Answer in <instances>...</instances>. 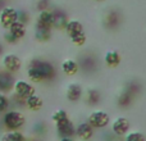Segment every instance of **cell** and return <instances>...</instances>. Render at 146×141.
<instances>
[{
  "label": "cell",
  "instance_id": "44dd1931",
  "mask_svg": "<svg viewBox=\"0 0 146 141\" xmlns=\"http://www.w3.org/2000/svg\"><path fill=\"white\" fill-rule=\"evenodd\" d=\"M26 136L21 131H5L0 136V141H25Z\"/></svg>",
  "mask_w": 146,
  "mask_h": 141
},
{
  "label": "cell",
  "instance_id": "8992f818",
  "mask_svg": "<svg viewBox=\"0 0 146 141\" xmlns=\"http://www.w3.org/2000/svg\"><path fill=\"white\" fill-rule=\"evenodd\" d=\"M129 128H131V123L126 117H117L111 122V134L117 137H123L129 131Z\"/></svg>",
  "mask_w": 146,
  "mask_h": 141
},
{
  "label": "cell",
  "instance_id": "83f0119b",
  "mask_svg": "<svg viewBox=\"0 0 146 141\" xmlns=\"http://www.w3.org/2000/svg\"><path fill=\"white\" fill-rule=\"evenodd\" d=\"M86 40H87V37H86V33H80V35L77 36H73V37H71V43L74 44L76 46H82L85 45Z\"/></svg>",
  "mask_w": 146,
  "mask_h": 141
},
{
  "label": "cell",
  "instance_id": "8fae6325",
  "mask_svg": "<svg viewBox=\"0 0 146 141\" xmlns=\"http://www.w3.org/2000/svg\"><path fill=\"white\" fill-rule=\"evenodd\" d=\"M14 76L13 73L8 72L5 69H0V92L7 94L10 90H13V85H14Z\"/></svg>",
  "mask_w": 146,
  "mask_h": 141
},
{
  "label": "cell",
  "instance_id": "6da1fadb",
  "mask_svg": "<svg viewBox=\"0 0 146 141\" xmlns=\"http://www.w3.org/2000/svg\"><path fill=\"white\" fill-rule=\"evenodd\" d=\"M27 77L30 78L31 82L33 83H41L53 81L56 77V69L51 62L46 59H38L33 58L30 61L27 67Z\"/></svg>",
  "mask_w": 146,
  "mask_h": 141
},
{
  "label": "cell",
  "instance_id": "d6a6232c",
  "mask_svg": "<svg viewBox=\"0 0 146 141\" xmlns=\"http://www.w3.org/2000/svg\"><path fill=\"white\" fill-rule=\"evenodd\" d=\"M25 141H36V140H33V139H26Z\"/></svg>",
  "mask_w": 146,
  "mask_h": 141
},
{
  "label": "cell",
  "instance_id": "4316f807",
  "mask_svg": "<svg viewBox=\"0 0 146 141\" xmlns=\"http://www.w3.org/2000/svg\"><path fill=\"white\" fill-rule=\"evenodd\" d=\"M9 100H10V106H14V108H23V106H26L25 99L19 98V96L15 95L14 92H13L12 98H9Z\"/></svg>",
  "mask_w": 146,
  "mask_h": 141
},
{
  "label": "cell",
  "instance_id": "9c48e42d",
  "mask_svg": "<svg viewBox=\"0 0 146 141\" xmlns=\"http://www.w3.org/2000/svg\"><path fill=\"white\" fill-rule=\"evenodd\" d=\"M55 128H56V134H58V136L60 137V139L62 137H74L76 126L72 122L71 118H68L64 122H60V123L55 124Z\"/></svg>",
  "mask_w": 146,
  "mask_h": 141
},
{
  "label": "cell",
  "instance_id": "4dcf8cb0",
  "mask_svg": "<svg viewBox=\"0 0 146 141\" xmlns=\"http://www.w3.org/2000/svg\"><path fill=\"white\" fill-rule=\"evenodd\" d=\"M59 141H76L73 137H62V139H59Z\"/></svg>",
  "mask_w": 146,
  "mask_h": 141
},
{
  "label": "cell",
  "instance_id": "ba28073f",
  "mask_svg": "<svg viewBox=\"0 0 146 141\" xmlns=\"http://www.w3.org/2000/svg\"><path fill=\"white\" fill-rule=\"evenodd\" d=\"M95 135V130L87 123V121L80 122L76 126L74 130V136L80 141H90Z\"/></svg>",
  "mask_w": 146,
  "mask_h": 141
},
{
  "label": "cell",
  "instance_id": "4fadbf2b",
  "mask_svg": "<svg viewBox=\"0 0 146 141\" xmlns=\"http://www.w3.org/2000/svg\"><path fill=\"white\" fill-rule=\"evenodd\" d=\"M64 30H66L67 35L69 36V39L73 37V36H77V35H80V33L85 32V31H83V25L80 22V21H77V19L68 21V22L66 23Z\"/></svg>",
  "mask_w": 146,
  "mask_h": 141
},
{
  "label": "cell",
  "instance_id": "5b68a950",
  "mask_svg": "<svg viewBox=\"0 0 146 141\" xmlns=\"http://www.w3.org/2000/svg\"><path fill=\"white\" fill-rule=\"evenodd\" d=\"M3 62V67H4L5 70L10 73H17L19 72L21 68H22V61L21 58L17 55V54H13V53H9V54H5L1 59Z\"/></svg>",
  "mask_w": 146,
  "mask_h": 141
},
{
  "label": "cell",
  "instance_id": "9a60e30c",
  "mask_svg": "<svg viewBox=\"0 0 146 141\" xmlns=\"http://www.w3.org/2000/svg\"><path fill=\"white\" fill-rule=\"evenodd\" d=\"M25 104L26 108H28L31 112H38L44 106V100L40 95L33 94V95L28 96L27 99H25Z\"/></svg>",
  "mask_w": 146,
  "mask_h": 141
},
{
  "label": "cell",
  "instance_id": "cb8c5ba5",
  "mask_svg": "<svg viewBox=\"0 0 146 141\" xmlns=\"http://www.w3.org/2000/svg\"><path fill=\"white\" fill-rule=\"evenodd\" d=\"M123 137V141H145V135L140 131H128Z\"/></svg>",
  "mask_w": 146,
  "mask_h": 141
},
{
  "label": "cell",
  "instance_id": "e575fe53",
  "mask_svg": "<svg viewBox=\"0 0 146 141\" xmlns=\"http://www.w3.org/2000/svg\"><path fill=\"white\" fill-rule=\"evenodd\" d=\"M0 1H5V0H0Z\"/></svg>",
  "mask_w": 146,
  "mask_h": 141
},
{
  "label": "cell",
  "instance_id": "1f68e13d",
  "mask_svg": "<svg viewBox=\"0 0 146 141\" xmlns=\"http://www.w3.org/2000/svg\"><path fill=\"white\" fill-rule=\"evenodd\" d=\"M1 54H3V45L0 44V55H1Z\"/></svg>",
  "mask_w": 146,
  "mask_h": 141
},
{
  "label": "cell",
  "instance_id": "d4e9b609",
  "mask_svg": "<svg viewBox=\"0 0 146 141\" xmlns=\"http://www.w3.org/2000/svg\"><path fill=\"white\" fill-rule=\"evenodd\" d=\"M118 19H119V17L115 13V10H110L105 17V23L109 27L113 28V27H115V26H118Z\"/></svg>",
  "mask_w": 146,
  "mask_h": 141
},
{
  "label": "cell",
  "instance_id": "277c9868",
  "mask_svg": "<svg viewBox=\"0 0 146 141\" xmlns=\"http://www.w3.org/2000/svg\"><path fill=\"white\" fill-rule=\"evenodd\" d=\"M13 90H14V94L18 95L22 99H27L28 96L36 94V87L32 85L31 82L25 80H17L14 81V85H13Z\"/></svg>",
  "mask_w": 146,
  "mask_h": 141
},
{
  "label": "cell",
  "instance_id": "7402d4cb",
  "mask_svg": "<svg viewBox=\"0 0 146 141\" xmlns=\"http://www.w3.org/2000/svg\"><path fill=\"white\" fill-rule=\"evenodd\" d=\"M132 101H133V96H132L131 94L127 92L126 90H124L123 92L118 96V99H117V104H118L121 108H127V106H129L132 104Z\"/></svg>",
  "mask_w": 146,
  "mask_h": 141
},
{
  "label": "cell",
  "instance_id": "484cf974",
  "mask_svg": "<svg viewBox=\"0 0 146 141\" xmlns=\"http://www.w3.org/2000/svg\"><path fill=\"white\" fill-rule=\"evenodd\" d=\"M10 108V100H9V96L7 94H3L0 92V113H5L7 110H9Z\"/></svg>",
  "mask_w": 146,
  "mask_h": 141
},
{
  "label": "cell",
  "instance_id": "ac0fdd59",
  "mask_svg": "<svg viewBox=\"0 0 146 141\" xmlns=\"http://www.w3.org/2000/svg\"><path fill=\"white\" fill-rule=\"evenodd\" d=\"M36 22L40 23L42 26H46V27H50L53 28L54 27V15H53V12L49 9L46 10H41L38 13V17L36 19Z\"/></svg>",
  "mask_w": 146,
  "mask_h": 141
},
{
  "label": "cell",
  "instance_id": "f546056e",
  "mask_svg": "<svg viewBox=\"0 0 146 141\" xmlns=\"http://www.w3.org/2000/svg\"><path fill=\"white\" fill-rule=\"evenodd\" d=\"M37 8L41 10H46L49 8V0H40V1L37 3Z\"/></svg>",
  "mask_w": 146,
  "mask_h": 141
},
{
  "label": "cell",
  "instance_id": "2e32d148",
  "mask_svg": "<svg viewBox=\"0 0 146 141\" xmlns=\"http://www.w3.org/2000/svg\"><path fill=\"white\" fill-rule=\"evenodd\" d=\"M7 31L13 36V37L17 39V40L19 41V40H22V39L26 36V33H27V27H26V25H23V23L15 21V22L13 23Z\"/></svg>",
  "mask_w": 146,
  "mask_h": 141
},
{
  "label": "cell",
  "instance_id": "836d02e7",
  "mask_svg": "<svg viewBox=\"0 0 146 141\" xmlns=\"http://www.w3.org/2000/svg\"><path fill=\"white\" fill-rule=\"evenodd\" d=\"M98 1H104V0H98Z\"/></svg>",
  "mask_w": 146,
  "mask_h": 141
},
{
  "label": "cell",
  "instance_id": "f1b7e54d",
  "mask_svg": "<svg viewBox=\"0 0 146 141\" xmlns=\"http://www.w3.org/2000/svg\"><path fill=\"white\" fill-rule=\"evenodd\" d=\"M4 41H5V43H8V44H10V45H12V44H17V43H18L17 39L13 37V36L10 35L8 31L4 33Z\"/></svg>",
  "mask_w": 146,
  "mask_h": 141
},
{
  "label": "cell",
  "instance_id": "3957f363",
  "mask_svg": "<svg viewBox=\"0 0 146 141\" xmlns=\"http://www.w3.org/2000/svg\"><path fill=\"white\" fill-rule=\"evenodd\" d=\"M87 123L92 127L94 130H101L105 128L110 123V116L105 110H92L87 117Z\"/></svg>",
  "mask_w": 146,
  "mask_h": 141
},
{
  "label": "cell",
  "instance_id": "ffe728a7",
  "mask_svg": "<svg viewBox=\"0 0 146 141\" xmlns=\"http://www.w3.org/2000/svg\"><path fill=\"white\" fill-rule=\"evenodd\" d=\"M85 101L90 106H95L100 103V92L96 88H88L85 92Z\"/></svg>",
  "mask_w": 146,
  "mask_h": 141
},
{
  "label": "cell",
  "instance_id": "52a82bcc",
  "mask_svg": "<svg viewBox=\"0 0 146 141\" xmlns=\"http://www.w3.org/2000/svg\"><path fill=\"white\" fill-rule=\"evenodd\" d=\"M17 9L13 7H5L0 10V26L4 30H8L17 21Z\"/></svg>",
  "mask_w": 146,
  "mask_h": 141
},
{
  "label": "cell",
  "instance_id": "7a4b0ae2",
  "mask_svg": "<svg viewBox=\"0 0 146 141\" xmlns=\"http://www.w3.org/2000/svg\"><path fill=\"white\" fill-rule=\"evenodd\" d=\"M3 126L7 131H19L26 123V117L21 110L9 109L3 113Z\"/></svg>",
  "mask_w": 146,
  "mask_h": 141
},
{
  "label": "cell",
  "instance_id": "603a6c76",
  "mask_svg": "<svg viewBox=\"0 0 146 141\" xmlns=\"http://www.w3.org/2000/svg\"><path fill=\"white\" fill-rule=\"evenodd\" d=\"M68 118H69V116H68V113H67V110H64V109H56V110L51 114V121L54 122V124L64 122Z\"/></svg>",
  "mask_w": 146,
  "mask_h": 141
},
{
  "label": "cell",
  "instance_id": "e0dca14e",
  "mask_svg": "<svg viewBox=\"0 0 146 141\" xmlns=\"http://www.w3.org/2000/svg\"><path fill=\"white\" fill-rule=\"evenodd\" d=\"M104 61H105V64L109 68H117V67L121 64L122 57L118 51L109 50V51H106L105 55H104Z\"/></svg>",
  "mask_w": 146,
  "mask_h": 141
},
{
  "label": "cell",
  "instance_id": "7c38bea8",
  "mask_svg": "<svg viewBox=\"0 0 146 141\" xmlns=\"http://www.w3.org/2000/svg\"><path fill=\"white\" fill-rule=\"evenodd\" d=\"M51 31L53 28L46 27V26H42L40 23L36 22L35 25V39L40 43H46L51 39Z\"/></svg>",
  "mask_w": 146,
  "mask_h": 141
},
{
  "label": "cell",
  "instance_id": "30bf717a",
  "mask_svg": "<svg viewBox=\"0 0 146 141\" xmlns=\"http://www.w3.org/2000/svg\"><path fill=\"white\" fill-rule=\"evenodd\" d=\"M83 96V88L80 83L77 82H72L67 86L66 90V98L68 99L71 103H77L82 99Z\"/></svg>",
  "mask_w": 146,
  "mask_h": 141
},
{
  "label": "cell",
  "instance_id": "d6986e66",
  "mask_svg": "<svg viewBox=\"0 0 146 141\" xmlns=\"http://www.w3.org/2000/svg\"><path fill=\"white\" fill-rule=\"evenodd\" d=\"M53 15H54V27L53 28L64 30L66 23L68 22L66 17V13H63L60 9H55V10H53Z\"/></svg>",
  "mask_w": 146,
  "mask_h": 141
},
{
  "label": "cell",
  "instance_id": "5bb4252c",
  "mask_svg": "<svg viewBox=\"0 0 146 141\" xmlns=\"http://www.w3.org/2000/svg\"><path fill=\"white\" fill-rule=\"evenodd\" d=\"M62 72L64 73V74L67 76H74L78 73V70H80V63H78L77 61H74V59H64L63 62H62Z\"/></svg>",
  "mask_w": 146,
  "mask_h": 141
}]
</instances>
